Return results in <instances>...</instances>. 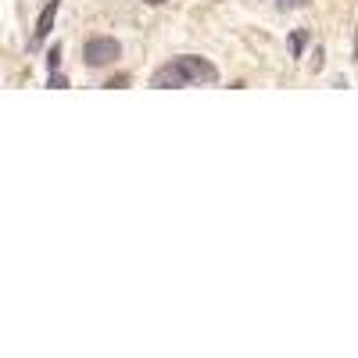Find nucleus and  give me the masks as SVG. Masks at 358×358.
Masks as SVG:
<instances>
[{
  "instance_id": "1",
  "label": "nucleus",
  "mask_w": 358,
  "mask_h": 358,
  "mask_svg": "<svg viewBox=\"0 0 358 358\" xmlns=\"http://www.w3.org/2000/svg\"><path fill=\"white\" fill-rule=\"evenodd\" d=\"M118 54H122V47H118V40H108V36H94V40H86V47H83V57H86L90 69L111 65Z\"/></svg>"
},
{
  "instance_id": "2",
  "label": "nucleus",
  "mask_w": 358,
  "mask_h": 358,
  "mask_svg": "<svg viewBox=\"0 0 358 358\" xmlns=\"http://www.w3.org/2000/svg\"><path fill=\"white\" fill-rule=\"evenodd\" d=\"M176 65H179V72L187 76V83H215V79H219L215 65H212V62H204V57H197V54L176 57Z\"/></svg>"
},
{
  "instance_id": "3",
  "label": "nucleus",
  "mask_w": 358,
  "mask_h": 358,
  "mask_svg": "<svg viewBox=\"0 0 358 358\" xmlns=\"http://www.w3.org/2000/svg\"><path fill=\"white\" fill-rule=\"evenodd\" d=\"M57 4L62 0H50V4L40 11V22H36V33H33V47H40L47 36H50V29H54V18H57Z\"/></svg>"
},
{
  "instance_id": "4",
  "label": "nucleus",
  "mask_w": 358,
  "mask_h": 358,
  "mask_svg": "<svg viewBox=\"0 0 358 358\" xmlns=\"http://www.w3.org/2000/svg\"><path fill=\"white\" fill-rule=\"evenodd\" d=\"M305 43H308V36L301 33V29H297V33L290 36V54H294V57H301V50H305Z\"/></svg>"
},
{
  "instance_id": "5",
  "label": "nucleus",
  "mask_w": 358,
  "mask_h": 358,
  "mask_svg": "<svg viewBox=\"0 0 358 358\" xmlns=\"http://www.w3.org/2000/svg\"><path fill=\"white\" fill-rule=\"evenodd\" d=\"M57 62H62V43L47 50V65H50V72H57Z\"/></svg>"
},
{
  "instance_id": "6",
  "label": "nucleus",
  "mask_w": 358,
  "mask_h": 358,
  "mask_svg": "<svg viewBox=\"0 0 358 358\" xmlns=\"http://www.w3.org/2000/svg\"><path fill=\"white\" fill-rule=\"evenodd\" d=\"M276 4H280V11H294V8H301L305 0H276Z\"/></svg>"
},
{
  "instance_id": "7",
  "label": "nucleus",
  "mask_w": 358,
  "mask_h": 358,
  "mask_svg": "<svg viewBox=\"0 0 358 358\" xmlns=\"http://www.w3.org/2000/svg\"><path fill=\"white\" fill-rule=\"evenodd\" d=\"M47 86H54V90H62V86H69V79H65V76H57V72H54Z\"/></svg>"
},
{
  "instance_id": "8",
  "label": "nucleus",
  "mask_w": 358,
  "mask_h": 358,
  "mask_svg": "<svg viewBox=\"0 0 358 358\" xmlns=\"http://www.w3.org/2000/svg\"><path fill=\"white\" fill-rule=\"evenodd\" d=\"M147 4H155V8H158V4H165V0H147Z\"/></svg>"
},
{
  "instance_id": "9",
  "label": "nucleus",
  "mask_w": 358,
  "mask_h": 358,
  "mask_svg": "<svg viewBox=\"0 0 358 358\" xmlns=\"http://www.w3.org/2000/svg\"><path fill=\"white\" fill-rule=\"evenodd\" d=\"M355 57H358V36H355Z\"/></svg>"
}]
</instances>
